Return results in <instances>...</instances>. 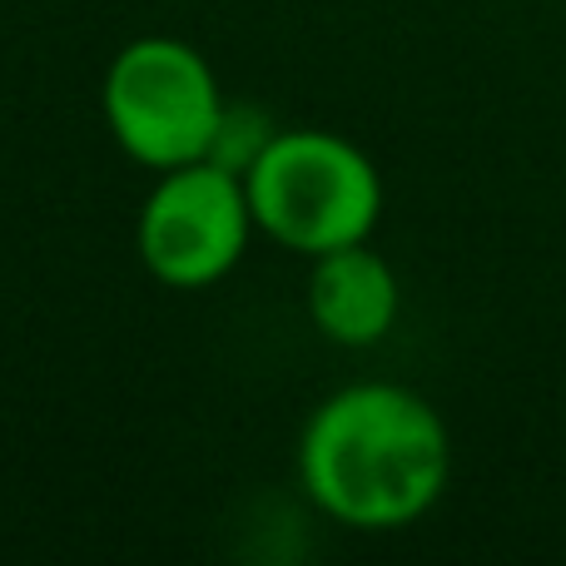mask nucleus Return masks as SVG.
Returning a JSON list of instances; mask_svg holds the SVG:
<instances>
[{
	"mask_svg": "<svg viewBox=\"0 0 566 566\" xmlns=\"http://www.w3.org/2000/svg\"><path fill=\"white\" fill-rule=\"evenodd\" d=\"M298 482L338 527H412L452 482V432L442 412L402 382H348L303 422Z\"/></svg>",
	"mask_w": 566,
	"mask_h": 566,
	"instance_id": "f257e3e1",
	"label": "nucleus"
},
{
	"mask_svg": "<svg viewBox=\"0 0 566 566\" xmlns=\"http://www.w3.org/2000/svg\"><path fill=\"white\" fill-rule=\"evenodd\" d=\"M254 229L303 259L373 239L382 219L378 165L333 129H279L244 169Z\"/></svg>",
	"mask_w": 566,
	"mask_h": 566,
	"instance_id": "f03ea898",
	"label": "nucleus"
},
{
	"mask_svg": "<svg viewBox=\"0 0 566 566\" xmlns=\"http://www.w3.org/2000/svg\"><path fill=\"white\" fill-rule=\"evenodd\" d=\"M254 234L244 175L195 159L179 169H159L135 224L139 264L165 289H209L244 259Z\"/></svg>",
	"mask_w": 566,
	"mask_h": 566,
	"instance_id": "20e7f679",
	"label": "nucleus"
},
{
	"mask_svg": "<svg viewBox=\"0 0 566 566\" xmlns=\"http://www.w3.org/2000/svg\"><path fill=\"white\" fill-rule=\"evenodd\" d=\"M402 308V289L392 264L363 244L318 254L308 269V318L338 348H373L392 333Z\"/></svg>",
	"mask_w": 566,
	"mask_h": 566,
	"instance_id": "39448f33",
	"label": "nucleus"
},
{
	"mask_svg": "<svg viewBox=\"0 0 566 566\" xmlns=\"http://www.w3.org/2000/svg\"><path fill=\"white\" fill-rule=\"evenodd\" d=\"M115 145L145 169L195 165L214 145L224 90L209 60L179 35H139L115 50L99 85Z\"/></svg>",
	"mask_w": 566,
	"mask_h": 566,
	"instance_id": "7ed1b4c3",
	"label": "nucleus"
},
{
	"mask_svg": "<svg viewBox=\"0 0 566 566\" xmlns=\"http://www.w3.org/2000/svg\"><path fill=\"white\" fill-rule=\"evenodd\" d=\"M274 135H279V129L269 125L264 109H254V105H224V115H219V129H214V145H209L205 159H214V165L244 175V169L254 165L259 155H264V145Z\"/></svg>",
	"mask_w": 566,
	"mask_h": 566,
	"instance_id": "423d86ee",
	"label": "nucleus"
}]
</instances>
